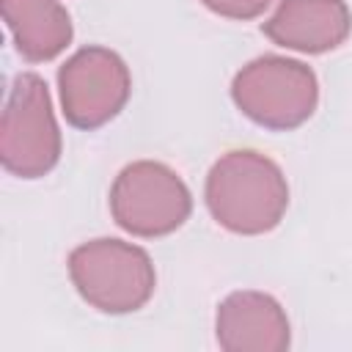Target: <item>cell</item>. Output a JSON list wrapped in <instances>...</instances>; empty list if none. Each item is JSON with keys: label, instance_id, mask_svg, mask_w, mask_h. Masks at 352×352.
Instances as JSON below:
<instances>
[{"label": "cell", "instance_id": "7a4b0ae2", "mask_svg": "<svg viewBox=\"0 0 352 352\" xmlns=\"http://www.w3.org/2000/svg\"><path fill=\"white\" fill-rule=\"evenodd\" d=\"M72 278L77 292L99 311H138L154 292V270L140 248L118 239H96L72 253Z\"/></svg>", "mask_w": 352, "mask_h": 352}, {"label": "cell", "instance_id": "8992f818", "mask_svg": "<svg viewBox=\"0 0 352 352\" xmlns=\"http://www.w3.org/2000/svg\"><path fill=\"white\" fill-rule=\"evenodd\" d=\"M217 341L226 349H283L289 322L272 297L236 292L217 311Z\"/></svg>", "mask_w": 352, "mask_h": 352}, {"label": "cell", "instance_id": "5b68a950", "mask_svg": "<svg viewBox=\"0 0 352 352\" xmlns=\"http://www.w3.org/2000/svg\"><path fill=\"white\" fill-rule=\"evenodd\" d=\"M261 30L280 47L322 52L346 38L349 11L341 0H283Z\"/></svg>", "mask_w": 352, "mask_h": 352}, {"label": "cell", "instance_id": "277c9868", "mask_svg": "<svg viewBox=\"0 0 352 352\" xmlns=\"http://www.w3.org/2000/svg\"><path fill=\"white\" fill-rule=\"evenodd\" d=\"M118 80H129V74L116 52H107L102 47L77 52L60 69V94L69 121L77 126H99L107 118H113L118 107L126 102L129 91L96 88V85L118 82Z\"/></svg>", "mask_w": 352, "mask_h": 352}, {"label": "cell", "instance_id": "ba28073f", "mask_svg": "<svg viewBox=\"0 0 352 352\" xmlns=\"http://www.w3.org/2000/svg\"><path fill=\"white\" fill-rule=\"evenodd\" d=\"M212 11L226 14V16H256L270 6V0H204Z\"/></svg>", "mask_w": 352, "mask_h": 352}, {"label": "cell", "instance_id": "52a82bcc", "mask_svg": "<svg viewBox=\"0 0 352 352\" xmlns=\"http://www.w3.org/2000/svg\"><path fill=\"white\" fill-rule=\"evenodd\" d=\"M22 11L30 16V19H41V16H52L58 11H63L55 0H22ZM38 22H30L28 28H22L16 33L19 38V52H25L30 60H44L47 58V50H44V41H41V30L36 28Z\"/></svg>", "mask_w": 352, "mask_h": 352}, {"label": "cell", "instance_id": "6da1fadb", "mask_svg": "<svg viewBox=\"0 0 352 352\" xmlns=\"http://www.w3.org/2000/svg\"><path fill=\"white\" fill-rule=\"evenodd\" d=\"M286 201V184L278 165L256 151H231L212 168L206 182L212 214L239 234H261L278 226Z\"/></svg>", "mask_w": 352, "mask_h": 352}, {"label": "cell", "instance_id": "3957f363", "mask_svg": "<svg viewBox=\"0 0 352 352\" xmlns=\"http://www.w3.org/2000/svg\"><path fill=\"white\" fill-rule=\"evenodd\" d=\"M113 214L121 228L160 236L184 223L190 192L182 179L157 162H135L121 170L113 187Z\"/></svg>", "mask_w": 352, "mask_h": 352}]
</instances>
